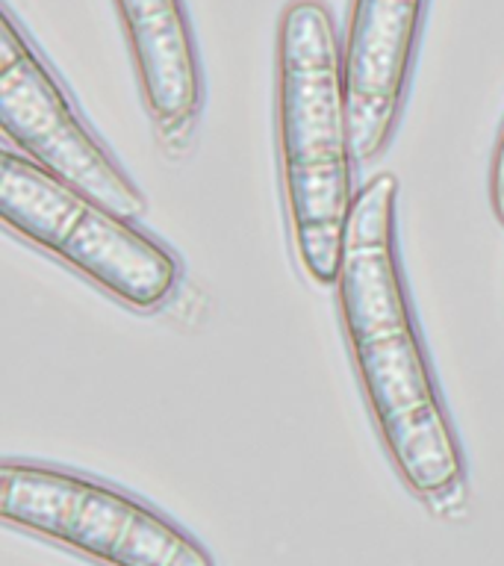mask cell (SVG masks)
Returning <instances> with one entry per match:
<instances>
[{"instance_id": "6", "label": "cell", "mask_w": 504, "mask_h": 566, "mask_svg": "<svg viewBox=\"0 0 504 566\" xmlns=\"http://www.w3.org/2000/svg\"><path fill=\"white\" fill-rule=\"evenodd\" d=\"M424 7L428 0H351L343 74L357 159L380 157L396 133Z\"/></svg>"}, {"instance_id": "8", "label": "cell", "mask_w": 504, "mask_h": 566, "mask_svg": "<svg viewBox=\"0 0 504 566\" xmlns=\"http://www.w3.org/2000/svg\"><path fill=\"white\" fill-rule=\"evenodd\" d=\"M490 201H493L495 219L504 224V127L493 154V171H490Z\"/></svg>"}, {"instance_id": "1", "label": "cell", "mask_w": 504, "mask_h": 566, "mask_svg": "<svg viewBox=\"0 0 504 566\" xmlns=\"http://www.w3.org/2000/svg\"><path fill=\"white\" fill-rule=\"evenodd\" d=\"M398 180L371 177L354 198L336 277L339 316L378 433L422 502L463 493V454L416 327L396 242Z\"/></svg>"}, {"instance_id": "2", "label": "cell", "mask_w": 504, "mask_h": 566, "mask_svg": "<svg viewBox=\"0 0 504 566\" xmlns=\"http://www.w3.org/2000/svg\"><path fill=\"white\" fill-rule=\"evenodd\" d=\"M277 139L292 245L322 286L339 277L354 207L343 44L322 0H292L277 27Z\"/></svg>"}, {"instance_id": "3", "label": "cell", "mask_w": 504, "mask_h": 566, "mask_svg": "<svg viewBox=\"0 0 504 566\" xmlns=\"http://www.w3.org/2000/svg\"><path fill=\"white\" fill-rule=\"evenodd\" d=\"M0 219L133 310H157L180 277L166 245L12 148L0 159Z\"/></svg>"}, {"instance_id": "7", "label": "cell", "mask_w": 504, "mask_h": 566, "mask_svg": "<svg viewBox=\"0 0 504 566\" xmlns=\"http://www.w3.org/2000/svg\"><path fill=\"white\" fill-rule=\"evenodd\" d=\"M141 97L159 130L192 122L203 97L201 62L183 0H115Z\"/></svg>"}, {"instance_id": "5", "label": "cell", "mask_w": 504, "mask_h": 566, "mask_svg": "<svg viewBox=\"0 0 504 566\" xmlns=\"http://www.w3.org/2000/svg\"><path fill=\"white\" fill-rule=\"evenodd\" d=\"M0 130L9 145L124 219L148 210L145 195L92 136L69 92L3 7L0 24Z\"/></svg>"}, {"instance_id": "4", "label": "cell", "mask_w": 504, "mask_h": 566, "mask_svg": "<svg viewBox=\"0 0 504 566\" xmlns=\"http://www.w3.org/2000/svg\"><path fill=\"white\" fill-rule=\"evenodd\" d=\"M0 520L101 566H216L166 513L74 469L3 460Z\"/></svg>"}]
</instances>
